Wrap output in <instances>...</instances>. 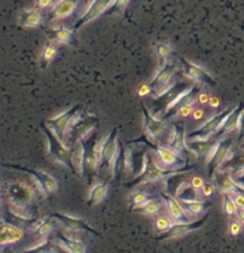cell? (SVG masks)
Listing matches in <instances>:
<instances>
[{
    "mask_svg": "<svg viewBox=\"0 0 244 253\" xmlns=\"http://www.w3.org/2000/svg\"><path fill=\"white\" fill-rule=\"evenodd\" d=\"M50 217L51 219L57 220L58 222L62 223L64 227L69 229H74V231H85L93 235H99L98 232L91 227L84 217H75L62 213H52L50 214Z\"/></svg>",
    "mask_w": 244,
    "mask_h": 253,
    "instance_id": "obj_17",
    "label": "cell"
},
{
    "mask_svg": "<svg viewBox=\"0 0 244 253\" xmlns=\"http://www.w3.org/2000/svg\"><path fill=\"white\" fill-rule=\"evenodd\" d=\"M143 114V122H144V137L148 140L149 145H166L168 146L173 139V134H174V126L167 125L166 122L158 119L151 113L146 105L141 104Z\"/></svg>",
    "mask_w": 244,
    "mask_h": 253,
    "instance_id": "obj_1",
    "label": "cell"
},
{
    "mask_svg": "<svg viewBox=\"0 0 244 253\" xmlns=\"http://www.w3.org/2000/svg\"><path fill=\"white\" fill-rule=\"evenodd\" d=\"M204 183L205 181L201 177H199V176H194V177H192V179H191V184L199 190H201V187L204 185Z\"/></svg>",
    "mask_w": 244,
    "mask_h": 253,
    "instance_id": "obj_50",
    "label": "cell"
},
{
    "mask_svg": "<svg viewBox=\"0 0 244 253\" xmlns=\"http://www.w3.org/2000/svg\"><path fill=\"white\" fill-rule=\"evenodd\" d=\"M185 173L186 172L175 173V175H170V176H168V177H166L163 179L164 190H166L167 194H169V195L176 198V194H178L180 187L185 183V182H186L185 181V179H186Z\"/></svg>",
    "mask_w": 244,
    "mask_h": 253,
    "instance_id": "obj_28",
    "label": "cell"
},
{
    "mask_svg": "<svg viewBox=\"0 0 244 253\" xmlns=\"http://www.w3.org/2000/svg\"><path fill=\"white\" fill-rule=\"evenodd\" d=\"M219 139L217 138H207V139H193L187 140V146L195 158H206L208 152L217 145Z\"/></svg>",
    "mask_w": 244,
    "mask_h": 253,
    "instance_id": "obj_21",
    "label": "cell"
},
{
    "mask_svg": "<svg viewBox=\"0 0 244 253\" xmlns=\"http://www.w3.org/2000/svg\"><path fill=\"white\" fill-rule=\"evenodd\" d=\"M119 164L122 166V171L125 176H131L135 172V154L134 150L130 146L122 149V144H120V154L118 163H117V171L119 169Z\"/></svg>",
    "mask_w": 244,
    "mask_h": 253,
    "instance_id": "obj_24",
    "label": "cell"
},
{
    "mask_svg": "<svg viewBox=\"0 0 244 253\" xmlns=\"http://www.w3.org/2000/svg\"><path fill=\"white\" fill-rule=\"evenodd\" d=\"M241 150H238L237 152L231 151L229 152L228 158L226 161L223 163V166L220 167L222 168V171H232V170H238V169H243L244 168V148L241 146Z\"/></svg>",
    "mask_w": 244,
    "mask_h": 253,
    "instance_id": "obj_27",
    "label": "cell"
},
{
    "mask_svg": "<svg viewBox=\"0 0 244 253\" xmlns=\"http://www.w3.org/2000/svg\"><path fill=\"white\" fill-rule=\"evenodd\" d=\"M152 151L156 155L158 162L163 164V168L166 169H173V170H181L191 168L187 166L188 160L180 156L174 150H172L166 145H155L152 146Z\"/></svg>",
    "mask_w": 244,
    "mask_h": 253,
    "instance_id": "obj_7",
    "label": "cell"
},
{
    "mask_svg": "<svg viewBox=\"0 0 244 253\" xmlns=\"http://www.w3.org/2000/svg\"><path fill=\"white\" fill-rule=\"evenodd\" d=\"M47 34L49 35L51 41L54 42L61 43V44H67V45H74L76 42V38L74 36V32L69 29L63 28V26H60V28H52L47 30Z\"/></svg>",
    "mask_w": 244,
    "mask_h": 253,
    "instance_id": "obj_25",
    "label": "cell"
},
{
    "mask_svg": "<svg viewBox=\"0 0 244 253\" xmlns=\"http://www.w3.org/2000/svg\"><path fill=\"white\" fill-rule=\"evenodd\" d=\"M81 113V110L76 112L72 119H70L68 126L66 128V132H64L63 143L67 146H69V148H72V145L76 139H79V138L86 139L91 132L98 128V118L94 116H87L84 118Z\"/></svg>",
    "mask_w": 244,
    "mask_h": 253,
    "instance_id": "obj_3",
    "label": "cell"
},
{
    "mask_svg": "<svg viewBox=\"0 0 244 253\" xmlns=\"http://www.w3.org/2000/svg\"><path fill=\"white\" fill-rule=\"evenodd\" d=\"M56 55H57L56 44H55L54 42H51V41L47 42L46 45H44V48H43L42 56H41V64H42V67L49 66V63H50V62L54 60L55 57H56Z\"/></svg>",
    "mask_w": 244,
    "mask_h": 253,
    "instance_id": "obj_34",
    "label": "cell"
},
{
    "mask_svg": "<svg viewBox=\"0 0 244 253\" xmlns=\"http://www.w3.org/2000/svg\"><path fill=\"white\" fill-rule=\"evenodd\" d=\"M172 124L174 126V134H173V139L168 145V148L174 150L175 152H178L179 155L188 160V157H190V155H192V152L190 151L187 146V134L185 123H182L181 120H176V122H173Z\"/></svg>",
    "mask_w": 244,
    "mask_h": 253,
    "instance_id": "obj_11",
    "label": "cell"
},
{
    "mask_svg": "<svg viewBox=\"0 0 244 253\" xmlns=\"http://www.w3.org/2000/svg\"><path fill=\"white\" fill-rule=\"evenodd\" d=\"M11 169L20 170V171L29 173L31 177H34L35 181L37 182V184H40V187L42 188V190L46 194H52L58 189V183L57 181L52 177L51 175H49L48 172L42 171V170H34V169H28L24 167H14L11 166Z\"/></svg>",
    "mask_w": 244,
    "mask_h": 253,
    "instance_id": "obj_14",
    "label": "cell"
},
{
    "mask_svg": "<svg viewBox=\"0 0 244 253\" xmlns=\"http://www.w3.org/2000/svg\"><path fill=\"white\" fill-rule=\"evenodd\" d=\"M173 225H174V221H173L172 217L168 216H158L155 220V228H156L158 234L166 233Z\"/></svg>",
    "mask_w": 244,
    "mask_h": 253,
    "instance_id": "obj_37",
    "label": "cell"
},
{
    "mask_svg": "<svg viewBox=\"0 0 244 253\" xmlns=\"http://www.w3.org/2000/svg\"><path fill=\"white\" fill-rule=\"evenodd\" d=\"M43 133L47 138V143H48V152L50 155V157L54 160L56 163L62 164V166L67 167L69 170L73 171L72 167V161H70V148L67 146L63 143V140H61L56 134L52 132L48 126L44 124L43 125Z\"/></svg>",
    "mask_w": 244,
    "mask_h": 253,
    "instance_id": "obj_5",
    "label": "cell"
},
{
    "mask_svg": "<svg viewBox=\"0 0 244 253\" xmlns=\"http://www.w3.org/2000/svg\"><path fill=\"white\" fill-rule=\"evenodd\" d=\"M52 228H54V223L50 221H44L40 227L37 228V234L40 238H47L51 233Z\"/></svg>",
    "mask_w": 244,
    "mask_h": 253,
    "instance_id": "obj_42",
    "label": "cell"
},
{
    "mask_svg": "<svg viewBox=\"0 0 244 253\" xmlns=\"http://www.w3.org/2000/svg\"><path fill=\"white\" fill-rule=\"evenodd\" d=\"M184 210L192 215H199L210 207L208 200H179Z\"/></svg>",
    "mask_w": 244,
    "mask_h": 253,
    "instance_id": "obj_29",
    "label": "cell"
},
{
    "mask_svg": "<svg viewBox=\"0 0 244 253\" xmlns=\"http://www.w3.org/2000/svg\"><path fill=\"white\" fill-rule=\"evenodd\" d=\"M150 198H149V194L146 192H137L135 193L134 195L131 196L130 199V206H131V210L132 208L137 207V206L144 205L146 202H148Z\"/></svg>",
    "mask_w": 244,
    "mask_h": 253,
    "instance_id": "obj_38",
    "label": "cell"
},
{
    "mask_svg": "<svg viewBox=\"0 0 244 253\" xmlns=\"http://www.w3.org/2000/svg\"><path fill=\"white\" fill-rule=\"evenodd\" d=\"M154 151H146L142 157V170L138 175L135 176L132 181L125 183L126 185H137V184H144V183H154V182L162 181L166 177L170 175H175V173L180 172H187L190 171L191 168L181 170H173V169H166L158 164L157 160H155Z\"/></svg>",
    "mask_w": 244,
    "mask_h": 253,
    "instance_id": "obj_2",
    "label": "cell"
},
{
    "mask_svg": "<svg viewBox=\"0 0 244 253\" xmlns=\"http://www.w3.org/2000/svg\"><path fill=\"white\" fill-rule=\"evenodd\" d=\"M161 199L163 200L164 204H166L167 210L170 217L173 219L174 222H188L191 221V214L184 210L180 201L174 196L169 195L166 192L161 193Z\"/></svg>",
    "mask_w": 244,
    "mask_h": 253,
    "instance_id": "obj_16",
    "label": "cell"
},
{
    "mask_svg": "<svg viewBox=\"0 0 244 253\" xmlns=\"http://www.w3.org/2000/svg\"><path fill=\"white\" fill-rule=\"evenodd\" d=\"M236 106H232V107H229L224 111L219 112V113L214 114L213 117H211L210 119H207L206 122L202 124L200 127L190 132V133L187 134V140L207 139V138L212 137L213 134L219 130V127L223 125V123L225 122L226 118L230 116L232 111L236 108Z\"/></svg>",
    "mask_w": 244,
    "mask_h": 253,
    "instance_id": "obj_6",
    "label": "cell"
},
{
    "mask_svg": "<svg viewBox=\"0 0 244 253\" xmlns=\"http://www.w3.org/2000/svg\"><path fill=\"white\" fill-rule=\"evenodd\" d=\"M23 238H24V231L22 228L11 223H6L2 219L1 229H0V247L1 249L11 244L18 243Z\"/></svg>",
    "mask_w": 244,
    "mask_h": 253,
    "instance_id": "obj_19",
    "label": "cell"
},
{
    "mask_svg": "<svg viewBox=\"0 0 244 253\" xmlns=\"http://www.w3.org/2000/svg\"><path fill=\"white\" fill-rule=\"evenodd\" d=\"M201 190L194 188L192 184L185 182L179 189L178 194H176V199L178 200H200ZM202 195V194H201Z\"/></svg>",
    "mask_w": 244,
    "mask_h": 253,
    "instance_id": "obj_33",
    "label": "cell"
},
{
    "mask_svg": "<svg viewBox=\"0 0 244 253\" xmlns=\"http://www.w3.org/2000/svg\"><path fill=\"white\" fill-rule=\"evenodd\" d=\"M25 251H38V252H57V251H67L66 249L55 245L51 243H44L40 247H31V249H26Z\"/></svg>",
    "mask_w": 244,
    "mask_h": 253,
    "instance_id": "obj_39",
    "label": "cell"
},
{
    "mask_svg": "<svg viewBox=\"0 0 244 253\" xmlns=\"http://www.w3.org/2000/svg\"><path fill=\"white\" fill-rule=\"evenodd\" d=\"M18 23L22 28H42L43 17L36 10H25L19 14Z\"/></svg>",
    "mask_w": 244,
    "mask_h": 253,
    "instance_id": "obj_26",
    "label": "cell"
},
{
    "mask_svg": "<svg viewBox=\"0 0 244 253\" xmlns=\"http://www.w3.org/2000/svg\"><path fill=\"white\" fill-rule=\"evenodd\" d=\"M81 110V105H74L69 108V110L62 112L61 114H58L57 117L51 118V119L47 120L46 125L48 126L50 130L54 132L56 136L60 138L61 140H63V136H64V132H66L67 126L72 119L73 116Z\"/></svg>",
    "mask_w": 244,
    "mask_h": 253,
    "instance_id": "obj_13",
    "label": "cell"
},
{
    "mask_svg": "<svg viewBox=\"0 0 244 253\" xmlns=\"http://www.w3.org/2000/svg\"><path fill=\"white\" fill-rule=\"evenodd\" d=\"M107 192H108V182L107 181L104 182V183L94 185L90 193V198H88L87 205L90 206V207H92V206L101 202L102 200L106 199Z\"/></svg>",
    "mask_w": 244,
    "mask_h": 253,
    "instance_id": "obj_30",
    "label": "cell"
},
{
    "mask_svg": "<svg viewBox=\"0 0 244 253\" xmlns=\"http://www.w3.org/2000/svg\"><path fill=\"white\" fill-rule=\"evenodd\" d=\"M226 171H228V170H226ZM229 172H230L232 179H234L240 187H242L244 189V168L243 169L232 170V171H229Z\"/></svg>",
    "mask_w": 244,
    "mask_h": 253,
    "instance_id": "obj_44",
    "label": "cell"
},
{
    "mask_svg": "<svg viewBox=\"0 0 244 253\" xmlns=\"http://www.w3.org/2000/svg\"><path fill=\"white\" fill-rule=\"evenodd\" d=\"M243 227V222L241 221V219H232L230 221V226H229V233H230L231 237H237L238 234L241 233Z\"/></svg>",
    "mask_w": 244,
    "mask_h": 253,
    "instance_id": "obj_41",
    "label": "cell"
},
{
    "mask_svg": "<svg viewBox=\"0 0 244 253\" xmlns=\"http://www.w3.org/2000/svg\"><path fill=\"white\" fill-rule=\"evenodd\" d=\"M232 144H234V140L230 139V138H225V139L219 140L218 145H217L216 148V151H214L213 156L211 157L210 162L206 164L208 177L213 178L216 172L219 170V168L223 166V163H224L226 158H228L229 152L231 151Z\"/></svg>",
    "mask_w": 244,
    "mask_h": 253,
    "instance_id": "obj_8",
    "label": "cell"
},
{
    "mask_svg": "<svg viewBox=\"0 0 244 253\" xmlns=\"http://www.w3.org/2000/svg\"><path fill=\"white\" fill-rule=\"evenodd\" d=\"M243 112H244V104L237 105L236 108L232 111L230 116L226 118L225 122L223 123V125L219 127V130L213 134L214 136L213 138H217V139H218V138L224 136V134L231 133V132L238 130V127H240L241 116H242Z\"/></svg>",
    "mask_w": 244,
    "mask_h": 253,
    "instance_id": "obj_20",
    "label": "cell"
},
{
    "mask_svg": "<svg viewBox=\"0 0 244 253\" xmlns=\"http://www.w3.org/2000/svg\"><path fill=\"white\" fill-rule=\"evenodd\" d=\"M118 148H119L118 128L116 127L106 136V140H105V145H104V154H102L101 168L106 166V168L108 169V164H110V162L113 158V156L116 155Z\"/></svg>",
    "mask_w": 244,
    "mask_h": 253,
    "instance_id": "obj_23",
    "label": "cell"
},
{
    "mask_svg": "<svg viewBox=\"0 0 244 253\" xmlns=\"http://www.w3.org/2000/svg\"><path fill=\"white\" fill-rule=\"evenodd\" d=\"M240 219H241V221H242L243 223H244V210H241V211H240Z\"/></svg>",
    "mask_w": 244,
    "mask_h": 253,
    "instance_id": "obj_53",
    "label": "cell"
},
{
    "mask_svg": "<svg viewBox=\"0 0 244 253\" xmlns=\"http://www.w3.org/2000/svg\"><path fill=\"white\" fill-rule=\"evenodd\" d=\"M57 239L60 240L61 245H63L67 251L74 252V253H84L87 251V247L85 246V244L80 240L70 239V238L62 234H58Z\"/></svg>",
    "mask_w": 244,
    "mask_h": 253,
    "instance_id": "obj_31",
    "label": "cell"
},
{
    "mask_svg": "<svg viewBox=\"0 0 244 253\" xmlns=\"http://www.w3.org/2000/svg\"><path fill=\"white\" fill-rule=\"evenodd\" d=\"M148 94H151V87L149 84H143L142 86L138 89V95L140 96H146Z\"/></svg>",
    "mask_w": 244,
    "mask_h": 253,
    "instance_id": "obj_51",
    "label": "cell"
},
{
    "mask_svg": "<svg viewBox=\"0 0 244 253\" xmlns=\"http://www.w3.org/2000/svg\"><path fill=\"white\" fill-rule=\"evenodd\" d=\"M36 4L40 10H46V8L54 7V0H37Z\"/></svg>",
    "mask_w": 244,
    "mask_h": 253,
    "instance_id": "obj_49",
    "label": "cell"
},
{
    "mask_svg": "<svg viewBox=\"0 0 244 253\" xmlns=\"http://www.w3.org/2000/svg\"><path fill=\"white\" fill-rule=\"evenodd\" d=\"M129 1L130 0H114L113 4L111 5L110 8L106 11V14H113V13H117L119 12V11L124 10V8L126 7V5L129 4Z\"/></svg>",
    "mask_w": 244,
    "mask_h": 253,
    "instance_id": "obj_40",
    "label": "cell"
},
{
    "mask_svg": "<svg viewBox=\"0 0 244 253\" xmlns=\"http://www.w3.org/2000/svg\"><path fill=\"white\" fill-rule=\"evenodd\" d=\"M193 111H194V105L184 106V107L179 108V110L175 112L173 119H174V118H179V119H181V118H188L190 116H192Z\"/></svg>",
    "mask_w": 244,
    "mask_h": 253,
    "instance_id": "obj_43",
    "label": "cell"
},
{
    "mask_svg": "<svg viewBox=\"0 0 244 253\" xmlns=\"http://www.w3.org/2000/svg\"><path fill=\"white\" fill-rule=\"evenodd\" d=\"M207 214L204 217L198 220H194V221H188V222H174V225L170 227L169 231H167L166 233H162L160 237L157 238V240H169L174 239V238L182 237V235L190 233V232L195 231V229L200 228L204 226L205 221L207 220Z\"/></svg>",
    "mask_w": 244,
    "mask_h": 253,
    "instance_id": "obj_12",
    "label": "cell"
},
{
    "mask_svg": "<svg viewBox=\"0 0 244 253\" xmlns=\"http://www.w3.org/2000/svg\"><path fill=\"white\" fill-rule=\"evenodd\" d=\"M223 208H224V211L226 213V215L235 217L237 215V205L235 202L234 198H232L231 194L229 193H224L223 194Z\"/></svg>",
    "mask_w": 244,
    "mask_h": 253,
    "instance_id": "obj_35",
    "label": "cell"
},
{
    "mask_svg": "<svg viewBox=\"0 0 244 253\" xmlns=\"http://www.w3.org/2000/svg\"><path fill=\"white\" fill-rule=\"evenodd\" d=\"M216 188L217 187H214V184L211 183V182H205L204 185L201 187V194L205 198H210V196L214 193Z\"/></svg>",
    "mask_w": 244,
    "mask_h": 253,
    "instance_id": "obj_45",
    "label": "cell"
},
{
    "mask_svg": "<svg viewBox=\"0 0 244 253\" xmlns=\"http://www.w3.org/2000/svg\"><path fill=\"white\" fill-rule=\"evenodd\" d=\"M210 100H211V98L208 96V94L206 92H202V93L198 94V99H196V101H198L201 106H205L210 102Z\"/></svg>",
    "mask_w": 244,
    "mask_h": 253,
    "instance_id": "obj_52",
    "label": "cell"
},
{
    "mask_svg": "<svg viewBox=\"0 0 244 253\" xmlns=\"http://www.w3.org/2000/svg\"><path fill=\"white\" fill-rule=\"evenodd\" d=\"M179 61L181 62V66L184 68V72L186 76L190 79H192L193 81H195L196 84H207L210 87H216L217 82L214 81V79L210 75V73H207L206 70L202 69L201 67L196 66V64L192 63L185 57L179 56Z\"/></svg>",
    "mask_w": 244,
    "mask_h": 253,
    "instance_id": "obj_9",
    "label": "cell"
},
{
    "mask_svg": "<svg viewBox=\"0 0 244 253\" xmlns=\"http://www.w3.org/2000/svg\"><path fill=\"white\" fill-rule=\"evenodd\" d=\"M85 157H86V144H85L84 138H79L70 148L73 172L79 178H82L85 175Z\"/></svg>",
    "mask_w": 244,
    "mask_h": 253,
    "instance_id": "obj_15",
    "label": "cell"
},
{
    "mask_svg": "<svg viewBox=\"0 0 244 253\" xmlns=\"http://www.w3.org/2000/svg\"><path fill=\"white\" fill-rule=\"evenodd\" d=\"M241 146H243V148H244V143L242 144V145H241ZM241 146H240V148H241Z\"/></svg>",
    "mask_w": 244,
    "mask_h": 253,
    "instance_id": "obj_54",
    "label": "cell"
},
{
    "mask_svg": "<svg viewBox=\"0 0 244 253\" xmlns=\"http://www.w3.org/2000/svg\"><path fill=\"white\" fill-rule=\"evenodd\" d=\"M232 198H234L235 202H236L237 207L240 210H244V193L242 192H238V193H234L231 194Z\"/></svg>",
    "mask_w": 244,
    "mask_h": 253,
    "instance_id": "obj_48",
    "label": "cell"
},
{
    "mask_svg": "<svg viewBox=\"0 0 244 253\" xmlns=\"http://www.w3.org/2000/svg\"><path fill=\"white\" fill-rule=\"evenodd\" d=\"M161 210H162V205H161L157 200L150 199L144 205L137 206V207L132 208L131 211L140 214H144V215H157V214L161 213Z\"/></svg>",
    "mask_w": 244,
    "mask_h": 253,
    "instance_id": "obj_32",
    "label": "cell"
},
{
    "mask_svg": "<svg viewBox=\"0 0 244 253\" xmlns=\"http://www.w3.org/2000/svg\"><path fill=\"white\" fill-rule=\"evenodd\" d=\"M155 51H156L157 58L160 61V67H162L169 61V56L172 54V48L166 43H158L155 45Z\"/></svg>",
    "mask_w": 244,
    "mask_h": 253,
    "instance_id": "obj_36",
    "label": "cell"
},
{
    "mask_svg": "<svg viewBox=\"0 0 244 253\" xmlns=\"http://www.w3.org/2000/svg\"><path fill=\"white\" fill-rule=\"evenodd\" d=\"M205 116H206V110H205L204 107L194 108V111L192 113V118H193L194 122H202Z\"/></svg>",
    "mask_w": 244,
    "mask_h": 253,
    "instance_id": "obj_46",
    "label": "cell"
},
{
    "mask_svg": "<svg viewBox=\"0 0 244 253\" xmlns=\"http://www.w3.org/2000/svg\"><path fill=\"white\" fill-rule=\"evenodd\" d=\"M176 69H178V63H175L172 60H169L164 66L160 67L157 74L149 84L151 87V94L155 99L160 98L161 95L168 92L170 88L174 86L176 82L174 80Z\"/></svg>",
    "mask_w": 244,
    "mask_h": 253,
    "instance_id": "obj_4",
    "label": "cell"
},
{
    "mask_svg": "<svg viewBox=\"0 0 244 253\" xmlns=\"http://www.w3.org/2000/svg\"><path fill=\"white\" fill-rule=\"evenodd\" d=\"M244 143V112L241 116L240 127H238V148Z\"/></svg>",
    "mask_w": 244,
    "mask_h": 253,
    "instance_id": "obj_47",
    "label": "cell"
},
{
    "mask_svg": "<svg viewBox=\"0 0 244 253\" xmlns=\"http://www.w3.org/2000/svg\"><path fill=\"white\" fill-rule=\"evenodd\" d=\"M79 1L80 0H60L57 4L54 5V7H51L50 12L47 17V22L50 23L52 20L67 18V17L72 16L78 7Z\"/></svg>",
    "mask_w": 244,
    "mask_h": 253,
    "instance_id": "obj_18",
    "label": "cell"
},
{
    "mask_svg": "<svg viewBox=\"0 0 244 253\" xmlns=\"http://www.w3.org/2000/svg\"><path fill=\"white\" fill-rule=\"evenodd\" d=\"M113 1L114 0H93L90 4V6H88L86 12L82 14L80 18L78 19V22L73 25V31L79 30L81 26L92 22L93 19L98 18L100 14L106 12L111 5L113 4Z\"/></svg>",
    "mask_w": 244,
    "mask_h": 253,
    "instance_id": "obj_10",
    "label": "cell"
},
{
    "mask_svg": "<svg viewBox=\"0 0 244 253\" xmlns=\"http://www.w3.org/2000/svg\"><path fill=\"white\" fill-rule=\"evenodd\" d=\"M213 178L216 179V187L219 192L229 193V194H234L238 192L244 193L243 188L240 187V185L232 179L230 172L229 171H222V170H218Z\"/></svg>",
    "mask_w": 244,
    "mask_h": 253,
    "instance_id": "obj_22",
    "label": "cell"
}]
</instances>
